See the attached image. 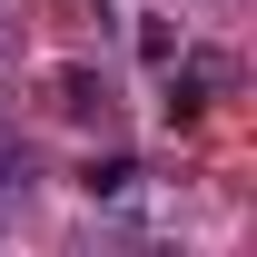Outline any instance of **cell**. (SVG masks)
<instances>
[{"label": "cell", "mask_w": 257, "mask_h": 257, "mask_svg": "<svg viewBox=\"0 0 257 257\" xmlns=\"http://www.w3.org/2000/svg\"><path fill=\"white\" fill-rule=\"evenodd\" d=\"M50 109H60V119H99V109H109V79H99V69H50Z\"/></svg>", "instance_id": "obj_1"}, {"label": "cell", "mask_w": 257, "mask_h": 257, "mask_svg": "<svg viewBox=\"0 0 257 257\" xmlns=\"http://www.w3.org/2000/svg\"><path fill=\"white\" fill-rule=\"evenodd\" d=\"M79 188H89V198H128V188H139V159H89Z\"/></svg>", "instance_id": "obj_2"}]
</instances>
